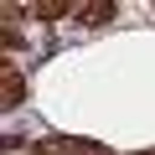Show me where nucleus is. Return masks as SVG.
<instances>
[{
    "mask_svg": "<svg viewBox=\"0 0 155 155\" xmlns=\"http://www.w3.org/2000/svg\"><path fill=\"white\" fill-rule=\"evenodd\" d=\"M26 155H114L109 145L98 140H78V134H52V140H36Z\"/></svg>",
    "mask_w": 155,
    "mask_h": 155,
    "instance_id": "1",
    "label": "nucleus"
},
{
    "mask_svg": "<svg viewBox=\"0 0 155 155\" xmlns=\"http://www.w3.org/2000/svg\"><path fill=\"white\" fill-rule=\"evenodd\" d=\"M140 155H155V150H140Z\"/></svg>",
    "mask_w": 155,
    "mask_h": 155,
    "instance_id": "5",
    "label": "nucleus"
},
{
    "mask_svg": "<svg viewBox=\"0 0 155 155\" xmlns=\"http://www.w3.org/2000/svg\"><path fill=\"white\" fill-rule=\"evenodd\" d=\"M72 11H78V21H83V26H109V21L119 16L114 0H88V5H72Z\"/></svg>",
    "mask_w": 155,
    "mask_h": 155,
    "instance_id": "2",
    "label": "nucleus"
},
{
    "mask_svg": "<svg viewBox=\"0 0 155 155\" xmlns=\"http://www.w3.org/2000/svg\"><path fill=\"white\" fill-rule=\"evenodd\" d=\"M21 98H26V83H21V72H16V67H5V98H0V104H5V109H16Z\"/></svg>",
    "mask_w": 155,
    "mask_h": 155,
    "instance_id": "4",
    "label": "nucleus"
},
{
    "mask_svg": "<svg viewBox=\"0 0 155 155\" xmlns=\"http://www.w3.org/2000/svg\"><path fill=\"white\" fill-rule=\"evenodd\" d=\"M36 21H57V16H67L72 5H67V0H31V5H26Z\"/></svg>",
    "mask_w": 155,
    "mask_h": 155,
    "instance_id": "3",
    "label": "nucleus"
}]
</instances>
